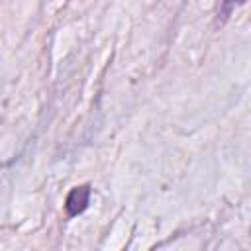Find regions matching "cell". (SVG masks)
Wrapping results in <instances>:
<instances>
[{"mask_svg":"<svg viewBox=\"0 0 251 251\" xmlns=\"http://www.w3.org/2000/svg\"><path fill=\"white\" fill-rule=\"evenodd\" d=\"M88 198H90V186H88V184L75 186V188L69 192L67 200H65V210H67V214L73 218V216H78L80 212H84L86 206H88Z\"/></svg>","mask_w":251,"mask_h":251,"instance_id":"cell-1","label":"cell"},{"mask_svg":"<svg viewBox=\"0 0 251 251\" xmlns=\"http://www.w3.org/2000/svg\"><path fill=\"white\" fill-rule=\"evenodd\" d=\"M245 0H224V4H222V10H220V14L226 18V16H229V12L235 8V6H239V4H243Z\"/></svg>","mask_w":251,"mask_h":251,"instance_id":"cell-2","label":"cell"}]
</instances>
